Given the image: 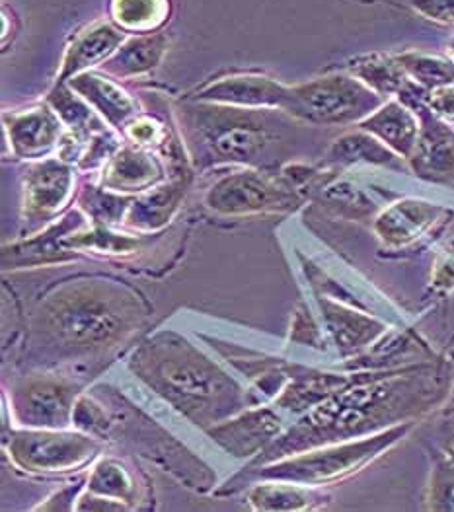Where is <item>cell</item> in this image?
Masks as SVG:
<instances>
[{"mask_svg":"<svg viewBox=\"0 0 454 512\" xmlns=\"http://www.w3.org/2000/svg\"><path fill=\"white\" fill-rule=\"evenodd\" d=\"M131 368L195 425H215L242 405L238 384L176 333L147 339L131 357Z\"/></svg>","mask_w":454,"mask_h":512,"instance_id":"1","label":"cell"},{"mask_svg":"<svg viewBox=\"0 0 454 512\" xmlns=\"http://www.w3.org/2000/svg\"><path fill=\"white\" fill-rule=\"evenodd\" d=\"M139 302L108 281H86L49 296L39 328L61 347L92 351L114 345L135 328Z\"/></svg>","mask_w":454,"mask_h":512,"instance_id":"2","label":"cell"},{"mask_svg":"<svg viewBox=\"0 0 454 512\" xmlns=\"http://www.w3.org/2000/svg\"><path fill=\"white\" fill-rule=\"evenodd\" d=\"M416 403L412 380H390L332 396L316 405V409L281 440H273L264 450V462L281 460L306 446L310 448L367 431L384 419L400 417L404 411L414 409Z\"/></svg>","mask_w":454,"mask_h":512,"instance_id":"3","label":"cell"},{"mask_svg":"<svg viewBox=\"0 0 454 512\" xmlns=\"http://www.w3.org/2000/svg\"><path fill=\"white\" fill-rule=\"evenodd\" d=\"M410 427H396L388 433H382L373 439L349 442L336 448H326L320 452L293 454L289 458H281L279 462L265 466L254 477L269 479V481H285L299 485H322L334 479L349 476L357 472L361 466L371 462L386 450L392 442L404 437Z\"/></svg>","mask_w":454,"mask_h":512,"instance_id":"4","label":"cell"},{"mask_svg":"<svg viewBox=\"0 0 454 512\" xmlns=\"http://www.w3.org/2000/svg\"><path fill=\"white\" fill-rule=\"evenodd\" d=\"M100 442L88 433H65L63 429H36L14 435L8 452L14 464L34 474H61L82 468L98 452Z\"/></svg>","mask_w":454,"mask_h":512,"instance_id":"5","label":"cell"},{"mask_svg":"<svg viewBox=\"0 0 454 512\" xmlns=\"http://www.w3.org/2000/svg\"><path fill=\"white\" fill-rule=\"evenodd\" d=\"M269 115L258 110H205L199 129L213 152L232 162H256L275 141Z\"/></svg>","mask_w":454,"mask_h":512,"instance_id":"6","label":"cell"},{"mask_svg":"<svg viewBox=\"0 0 454 512\" xmlns=\"http://www.w3.org/2000/svg\"><path fill=\"white\" fill-rule=\"evenodd\" d=\"M377 104L371 92L345 76H330L291 88L287 111L318 123H345Z\"/></svg>","mask_w":454,"mask_h":512,"instance_id":"7","label":"cell"},{"mask_svg":"<svg viewBox=\"0 0 454 512\" xmlns=\"http://www.w3.org/2000/svg\"><path fill=\"white\" fill-rule=\"evenodd\" d=\"M78 386L63 378L39 376L14 392V415L28 429H67L73 425Z\"/></svg>","mask_w":454,"mask_h":512,"instance_id":"8","label":"cell"},{"mask_svg":"<svg viewBox=\"0 0 454 512\" xmlns=\"http://www.w3.org/2000/svg\"><path fill=\"white\" fill-rule=\"evenodd\" d=\"M299 197L293 191L277 187L256 172H240L213 185L207 193V205L223 215H244L260 211L295 209Z\"/></svg>","mask_w":454,"mask_h":512,"instance_id":"9","label":"cell"},{"mask_svg":"<svg viewBox=\"0 0 454 512\" xmlns=\"http://www.w3.org/2000/svg\"><path fill=\"white\" fill-rule=\"evenodd\" d=\"M207 433L228 454L236 458H250L277 439L281 433V419L271 409H252L236 419L209 427Z\"/></svg>","mask_w":454,"mask_h":512,"instance_id":"10","label":"cell"},{"mask_svg":"<svg viewBox=\"0 0 454 512\" xmlns=\"http://www.w3.org/2000/svg\"><path fill=\"white\" fill-rule=\"evenodd\" d=\"M199 100L230 104L238 108H283L291 100V88H285L262 76H232L201 90Z\"/></svg>","mask_w":454,"mask_h":512,"instance_id":"11","label":"cell"},{"mask_svg":"<svg viewBox=\"0 0 454 512\" xmlns=\"http://www.w3.org/2000/svg\"><path fill=\"white\" fill-rule=\"evenodd\" d=\"M71 172L65 164L49 160L30 170L26 178V213L32 220L57 213L71 191Z\"/></svg>","mask_w":454,"mask_h":512,"instance_id":"12","label":"cell"},{"mask_svg":"<svg viewBox=\"0 0 454 512\" xmlns=\"http://www.w3.org/2000/svg\"><path fill=\"white\" fill-rule=\"evenodd\" d=\"M10 143L20 156H38L59 141L61 125L49 110H32L18 115H6Z\"/></svg>","mask_w":454,"mask_h":512,"instance_id":"13","label":"cell"},{"mask_svg":"<svg viewBox=\"0 0 454 512\" xmlns=\"http://www.w3.org/2000/svg\"><path fill=\"white\" fill-rule=\"evenodd\" d=\"M439 215V209L421 201H402L388 209L379 222L377 234L388 246H404L419 238Z\"/></svg>","mask_w":454,"mask_h":512,"instance_id":"14","label":"cell"},{"mask_svg":"<svg viewBox=\"0 0 454 512\" xmlns=\"http://www.w3.org/2000/svg\"><path fill=\"white\" fill-rule=\"evenodd\" d=\"M71 88L84 96L114 127H121L135 113V102L114 82L100 76L78 74L71 80Z\"/></svg>","mask_w":454,"mask_h":512,"instance_id":"15","label":"cell"},{"mask_svg":"<svg viewBox=\"0 0 454 512\" xmlns=\"http://www.w3.org/2000/svg\"><path fill=\"white\" fill-rule=\"evenodd\" d=\"M121 41H123V34L115 32L110 26H98L88 34L78 37L65 59L59 82L67 80L69 76L82 73L88 67L102 63L114 53Z\"/></svg>","mask_w":454,"mask_h":512,"instance_id":"16","label":"cell"},{"mask_svg":"<svg viewBox=\"0 0 454 512\" xmlns=\"http://www.w3.org/2000/svg\"><path fill=\"white\" fill-rule=\"evenodd\" d=\"M363 129L379 135L396 152L410 156L417 147V125L414 117L398 104H388L379 113L371 115Z\"/></svg>","mask_w":454,"mask_h":512,"instance_id":"17","label":"cell"},{"mask_svg":"<svg viewBox=\"0 0 454 512\" xmlns=\"http://www.w3.org/2000/svg\"><path fill=\"white\" fill-rule=\"evenodd\" d=\"M320 304H322V312H324L328 330L334 335V339L341 349L353 351L357 347H363L369 341H373L382 331V326L371 318L349 312L343 306L332 304L328 300H322Z\"/></svg>","mask_w":454,"mask_h":512,"instance_id":"18","label":"cell"},{"mask_svg":"<svg viewBox=\"0 0 454 512\" xmlns=\"http://www.w3.org/2000/svg\"><path fill=\"white\" fill-rule=\"evenodd\" d=\"M347 384V378L334 374H301L295 376L293 382L281 392L277 403L291 411H306L324 402L332 394L340 392Z\"/></svg>","mask_w":454,"mask_h":512,"instance_id":"19","label":"cell"},{"mask_svg":"<svg viewBox=\"0 0 454 512\" xmlns=\"http://www.w3.org/2000/svg\"><path fill=\"white\" fill-rule=\"evenodd\" d=\"M414 168L419 176L441 178L454 170V143L441 125L425 129L417 143Z\"/></svg>","mask_w":454,"mask_h":512,"instance_id":"20","label":"cell"},{"mask_svg":"<svg viewBox=\"0 0 454 512\" xmlns=\"http://www.w3.org/2000/svg\"><path fill=\"white\" fill-rule=\"evenodd\" d=\"M158 178V166L151 156L135 152L131 148L121 150L108 170L106 185L123 191L145 189Z\"/></svg>","mask_w":454,"mask_h":512,"instance_id":"21","label":"cell"},{"mask_svg":"<svg viewBox=\"0 0 454 512\" xmlns=\"http://www.w3.org/2000/svg\"><path fill=\"white\" fill-rule=\"evenodd\" d=\"M248 499L256 511H303L322 501L320 495L304 489L299 483L258 485L250 491Z\"/></svg>","mask_w":454,"mask_h":512,"instance_id":"22","label":"cell"},{"mask_svg":"<svg viewBox=\"0 0 454 512\" xmlns=\"http://www.w3.org/2000/svg\"><path fill=\"white\" fill-rule=\"evenodd\" d=\"M166 47V39L162 36L139 37L131 39L125 47L115 53L114 59L108 63V71L115 76H133L147 73L158 65Z\"/></svg>","mask_w":454,"mask_h":512,"instance_id":"23","label":"cell"},{"mask_svg":"<svg viewBox=\"0 0 454 512\" xmlns=\"http://www.w3.org/2000/svg\"><path fill=\"white\" fill-rule=\"evenodd\" d=\"M88 489L121 503H131L135 497L133 479L117 460H102L88 479Z\"/></svg>","mask_w":454,"mask_h":512,"instance_id":"24","label":"cell"},{"mask_svg":"<svg viewBox=\"0 0 454 512\" xmlns=\"http://www.w3.org/2000/svg\"><path fill=\"white\" fill-rule=\"evenodd\" d=\"M180 193H182V185H170L162 191H154L143 201H137L131 207V215H129L131 224L139 228H154L162 224L170 217L172 207H176Z\"/></svg>","mask_w":454,"mask_h":512,"instance_id":"25","label":"cell"},{"mask_svg":"<svg viewBox=\"0 0 454 512\" xmlns=\"http://www.w3.org/2000/svg\"><path fill=\"white\" fill-rule=\"evenodd\" d=\"M115 20L129 30H149L166 16V0H114Z\"/></svg>","mask_w":454,"mask_h":512,"instance_id":"26","label":"cell"},{"mask_svg":"<svg viewBox=\"0 0 454 512\" xmlns=\"http://www.w3.org/2000/svg\"><path fill=\"white\" fill-rule=\"evenodd\" d=\"M332 160L338 162H377V164H388L392 162V152L380 147L379 143L365 135H347L340 139L332 152Z\"/></svg>","mask_w":454,"mask_h":512,"instance_id":"27","label":"cell"},{"mask_svg":"<svg viewBox=\"0 0 454 512\" xmlns=\"http://www.w3.org/2000/svg\"><path fill=\"white\" fill-rule=\"evenodd\" d=\"M431 511H454V466L447 460H439L431 474L429 497Z\"/></svg>","mask_w":454,"mask_h":512,"instance_id":"28","label":"cell"},{"mask_svg":"<svg viewBox=\"0 0 454 512\" xmlns=\"http://www.w3.org/2000/svg\"><path fill=\"white\" fill-rule=\"evenodd\" d=\"M73 425L78 431L88 433L92 437L106 435V431L110 429V421L106 417V411L98 403L92 402L90 398H78L76 400Z\"/></svg>","mask_w":454,"mask_h":512,"instance_id":"29","label":"cell"},{"mask_svg":"<svg viewBox=\"0 0 454 512\" xmlns=\"http://www.w3.org/2000/svg\"><path fill=\"white\" fill-rule=\"evenodd\" d=\"M49 100H51L53 108L61 115V119L65 123H69L73 129L75 127H84L92 119L90 110L78 98H75L69 90H65V88H57L51 94Z\"/></svg>","mask_w":454,"mask_h":512,"instance_id":"30","label":"cell"},{"mask_svg":"<svg viewBox=\"0 0 454 512\" xmlns=\"http://www.w3.org/2000/svg\"><path fill=\"white\" fill-rule=\"evenodd\" d=\"M406 67L416 78H419L421 82H427V84L447 82L453 74V71L445 63L435 61V59H423V57L406 59Z\"/></svg>","mask_w":454,"mask_h":512,"instance_id":"31","label":"cell"},{"mask_svg":"<svg viewBox=\"0 0 454 512\" xmlns=\"http://www.w3.org/2000/svg\"><path fill=\"white\" fill-rule=\"evenodd\" d=\"M359 74L373 84L375 88H379L380 92H390L400 84L398 74L394 73V69L390 65H365Z\"/></svg>","mask_w":454,"mask_h":512,"instance_id":"32","label":"cell"},{"mask_svg":"<svg viewBox=\"0 0 454 512\" xmlns=\"http://www.w3.org/2000/svg\"><path fill=\"white\" fill-rule=\"evenodd\" d=\"M80 491H82V481H76L75 485L63 487L61 491H57L45 505H41L38 509L39 511H75V501Z\"/></svg>","mask_w":454,"mask_h":512,"instance_id":"33","label":"cell"},{"mask_svg":"<svg viewBox=\"0 0 454 512\" xmlns=\"http://www.w3.org/2000/svg\"><path fill=\"white\" fill-rule=\"evenodd\" d=\"M291 339L299 341V343H308V345H318L320 343V333L316 330V326L312 324L310 316L303 310H299L297 316H295Z\"/></svg>","mask_w":454,"mask_h":512,"instance_id":"34","label":"cell"},{"mask_svg":"<svg viewBox=\"0 0 454 512\" xmlns=\"http://www.w3.org/2000/svg\"><path fill=\"white\" fill-rule=\"evenodd\" d=\"M417 8L435 20L454 22V0H417Z\"/></svg>","mask_w":454,"mask_h":512,"instance_id":"35","label":"cell"},{"mask_svg":"<svg viewBox=\"0 0 454 512\" xmlns=\"http://www.w3.org/2000/svg\"><path fill=\"white\" fill-rule=\"evenodd\" d=\"M125 509H127L125 503L96 495V493H92L90 497L78 499V505H76V511H125Z\"/></svg>","mask_w":454,"mask_h":512,"instance_id":"36","label":"cell"}]
</instances>
